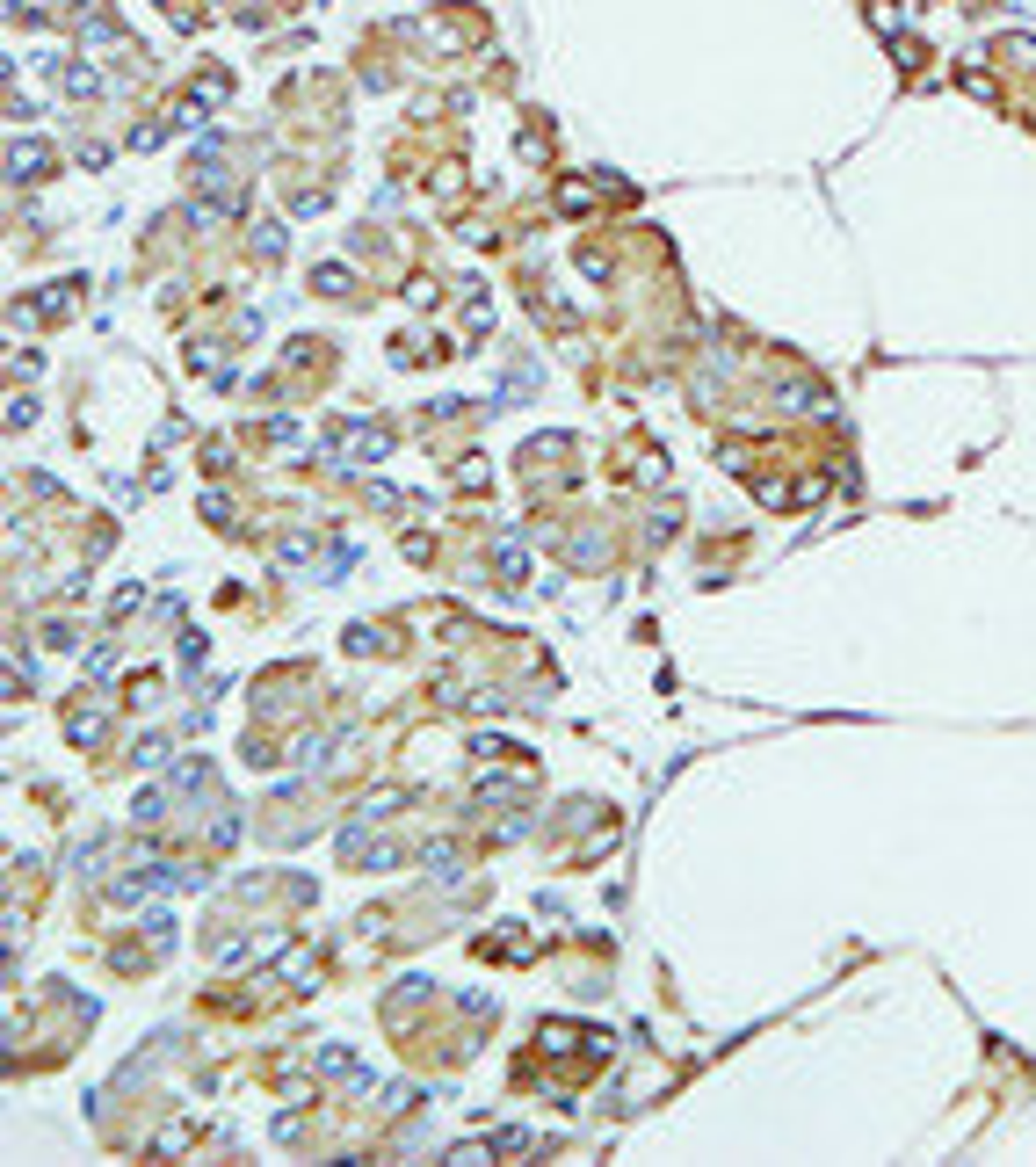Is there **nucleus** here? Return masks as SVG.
<instances>
[{"label": "nucleus", "instance_id": "obj_1", "mask_svg": "<svg viewBox=\"0 0 1036 1167\" xmlns=\"http://www.w3.org/2000/svg\"><path fill=\"white\" fill-rule=\"evenodd\" d=\"M15 181H37V167H51V153H37V145H15Z\"/></svg>", "mask_w": 1036, "mask_h": 1167}]
</instances>
